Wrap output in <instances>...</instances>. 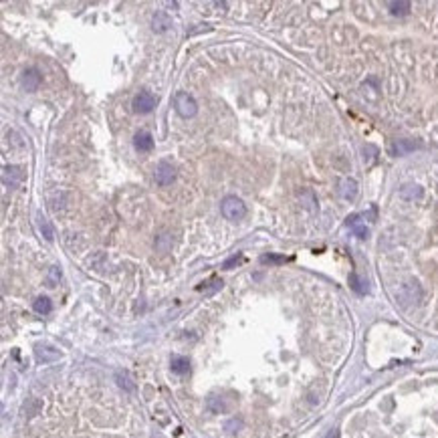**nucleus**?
Segmentation results:
<instances>
[{
	"label": "nucleus",
	"instance_id": "nucleus-1",
	"mask_svg": "<svg viewBox=\"0 0 438 438\" xmlns=\"http://www.w3.org/2000/svg\"><path fill=\"white\" fill-rule=\"evenodd\" d=\"M220 208H222V214L228 218V220H241V218H244V214H246L244 202L237 196H226L222 200Z\"/></svg>",
	"mask_w": 438,
	"mask_h": 438
},
{
	"label": "nucleus",
	"instance_id": "nucleus-2",
	"mask_svg": "<svg viewBox=\"0 0 438 438\" xmlns=\"http://www.w3.org/2000/svg\"><path fill=\"white\" fill-rule=\"evenodd\" d=\"M158 97L149 91H140L136 97H133V111L136 113H149L151 109L156 107Z\"/></svg>",
	"mask_w": 438,
	"mask_h": 438
},
{
	"label": "nucleus",
	"instance_id": "nucleus-3",
	"mask_svg": "<svg viewBox=\"0 0 438 438\" xmlns=\"http://www.w3.org/2000/svg\"><path fill=\"white\" fill-rule=\"evenodd\" d=\"M176 111L182 117H192V115H196L198 105H196L194 97L188 95V93H178L176 95Z\"/></svg>",
	"mask_w": 438,
	"mask_h": 438
},
{
	"label": "nucleus",
	"instance_id": "nucleus-4",
	"mask_svg": "<svg viewBox=\"0 0 438 438\" xmlns=\"http://www.w3.org/2000/svg\"><path fill=\"white\" fill-rule=\"evenodd\" d=\"M154 178H156V182L160 184V186H170V184L174 182V178H176L174 166H172V164H168V162H160V164L156 166Z\"/></svg>",
	"mask_w": 438,
	"mask_h": 438
},
{
	"label": "nucleus",
	"instance_id": "nucleus-5",
	"mask_svg": "<svg viewBox=\"0 0 438 438\" xmlns=\"http://www.w3.org/2000/svg\"><path fill=\"white\" fill-rule=\"evenodd\" d=\"M418 147H420V144L414 140H394L390 146V154L392 156H408L412 151H416Z\"/></svg>",
	"mask_w": 438,
	"mask_h": 438
},
{
	"label": "nucleus",
	"instance_id": "nucleus-6",
	"mask_svg": "<svg viewBox=\"0 0 438 438\" xmlns=\"http://www.w3.org/2000/svg\"><path fill=\"white\" fill-rule=\"evenodd\" d=\"M23 178H24V174H23L21 168H16V166H4V170H2V182H4V186L16 188L23 182Z\"/></svg>",
	"mask_w": 438,
	"mask_h": 438
},
{
	"label": "nucleus",
	"instance_id": "nucleus-7",
	"mask_svg": "<svg viewBox=\"0 0 438 438\" xmlns=\"http://www.w3.org/2000/svg\"><path fill=\"white\" fill-rule=\"evenodd\" d=\"M345 224H347V226H349V228L353 230V234H356L358 239H367L369 230H367L365 222L362 220V214H351V216H347Z\"/></svg>",
	"mask_w": 438,
	"mask_h": 438
},
{
	"label": "nucleus",
	"instance_id": "nucleus-8",
	"mask_svg": "<svg viewBox=\"0 0 438 438\" xmlns=\"http://www.w3.org/2000/svg\"><path fill=\"white\" fill-rule=\"evenodd\" d=\"M21 83H23V87L26 91H37L39 85H41V73L37 69H28V71L23 73V81Z\"/></svg>",
	"mask_w": 438,
	"mask_h": 438
},
{
	"label": "nucleus",
	"instance_id": "nucleus-9",
	"mask_svg": "<svg viewBox=\"0 0 438 438\" xmlns=\"http://www.w3.org/2000/svg\"><path fill=\"white\" fill-rule=\"evenodd\" d=\"M133 146H136L138 151H149L154 147V138H151V133H147V131H140L138 136L133 138Z\"/></svg>",
	"mask_w": 438,
	"mask_h": 438
},
{
	"label": "nucleus",
	"instance_id": "nucleus-10",
	"mask_svg": "<svg viewBox=\"0 0 438 438\" xmlns=\"http://www.w3.org/2000/svg\"><path fill=\"white\" fill-rule=\"evenodd\" d=\"M340 194H341L343 200H349V202L356 200V196H358V182L351 180V178L343 180L341 182V188H340Z\"/></svg>",
	"mask_w": 438,
	"mask_h": 438
},
{
	"label": "nucleus",
	"instance_id": "nucleus-11",
	"mask_svg": "<svg viewBox=\"0 0 438 438\" xmlns=\"http://www.w3.org/2000/svg\"><path fill=\"white\" fill-rule=\"evenodd\" d=\"M170 365H172V372L178 374V376H184V374L190 372V362H188V358L174 356L172 362H170Z\"/></svg>",
	"mask_w": 438,
	"mask_h": 438
},
{
	"label": "nucleus",
	"instance_id": "nucleus-12",
	"mask_svg": "<svg viewBox=\"0 0 438 438\" xmlns=\"http://www.w3.org/2000/svg\"><path fill=\"white\" fill-rule=\"evenodd\" d=\"M37 226H39V232L43 234V237H45L47 241H53V239H55V230H53L50 222L47 220V218H45L43 214L37 216Z\"/></svg>",
	"mask_w": 438,
	"mask_h": 438
},
{
	"label": "nucleus",
	"instance_id": "nucleus-13",
	"mask_svg": "<svg viewBox=\"0 0 438 438\" xmlns=\"http://www.w3.org/2000/svg\"><path fill=\"white\" fill-rule=\"evenodd\" d=\"M349 287L356 291L358 295H365L367 293V283L360 277V275H356V273H351L349 275Z\"/></svg>",
	"mask_w": 438,
	"mask_h": 438
},
{
	"label": "nucleus",
	"instance_id": "nucleus-14",
	"mask_svg": "<svg viewBox=\"0 0 438 438\" xmlns=\"http://www.w3.org/2000/svg\"><path fill=\"white\" fill-rule=\"evenodd\" d=\"M388 8L394 16H406L410 12V2L408 0H400V2H388Z\"/></svg>",
	"mask_w": 438,
	"mask_h": 438
},
{
	"label": "nucleus",
	"instance_id": "nucleus-15",
	"mask_svg": "<svg viewBox=\"0 0 438 438\" xmlns=\"http://www.w3.org/2000/svg\"><path fill=\"white\" fill-rule=\"evenodd\" d=\"M400 196H402L404 200H416V198L422 196V188L416 186V184H408V186H404V188L400 190Z\"/></svg>",
	"mask_w": 438,
	"mask_h": 438
},
{
	"label": "nucleus",
	"instance_id": "nucleus-16",
	"mask_svg": "<svg viewBox=\"0 0 438 438\" xmlns=\"http://www.w3.org/2000/svg\"><path fill=\"white\" fill-rule=\"evenodd\" d=\"M32 307H35V311L41 313V315H47V313H50V309H53L49 297H37L35 303H32Z\"/></svg>",
	"mask_w": 438,
	"mask_h": 438
},
{
	"label": "nucleus",
	"instance_id": "nucleus-17",
	"mask_svg": "<svg viewBox=\"0 0 438 438\" xmlns=\"http://www.w3.org/2000/svg\"><path fill=\"white\" fill-rule=\"evenodd\" d=\"M37 358L41 362H49V360H57L59 358V351L53 349V347H37Z\"/></svg>",
	"mask_w": 438,
	"mask_h": 438
},
{
	"label": "nucleus",
	"instance_id": "nucleus-18",
	"mask_svg": "<svg viewBox=\"0 0 438 438\" xmlns=\"http://www.w3.org/2000/svg\"><path fill=\"white\" fill-rule=\"evenodd\" d=\"M168 26H170V19L164 14V12H160V14H156V19H154V30L156 32H164Z\"/></svg>",
	"mask_w": 438,
	"mask_h": 438
},
{
	"label": "nucleus",
	"instance_id": "nucleus-19",
	"mask_svg": "<svg viewBox=\"0 0 438 438\" xmlns=\"http://www.w3.org/2000/svg\"><path fill=\"white\" fill-rule=\"evenodd\" d=\"M115 380H117V384H120L122 388H125V390H133V388H136L133 380H131L125 372H117V374H115Z\"/></svg>",
	"mask_w": 438,
	"mask_h": 438
},
{
	"label": "nucleus",
	"instance_id": "nucleus-20",
	"mask_svg": "<svg viewBox=\"0 0 438 438\" xmlns=\"http://www.w3.org/2000/svg\"><path fill=\"white\" fill-rule=\"evenodd\" d=\"M265 265L268 263V265H281V263H287L289 259L287 257H279V255H265L263 259H261Z\"/></svg>",
	"mask_w": 438,
	"mask_h": 438
},
{
	"label": "nucleus",
	"instance_id": "nucleus-21",
	"mask_svg": "<svg viewBox=\"0 0 438 438\" xmlns=\"http://www.w3.org/2000/svg\"><path fill=\"white\" fill-rule=\"evenodd\" d=\"M61 279V271L57 267H50V273H49V285L50 287H55V283Z\"/></svg>",
	"mask_w": 438,
	"mask_h": 438
},
{
	"label": "nucleus",
	"instance_id": "nucleus-22",
	"mask_svg": "<svg viewBox=\"0 0 438 438\" xmlns=\"http://www.w3.org/2000/svg\"><path fill=\"white\" fill-rule=\"evenodd\" d=\"M208 285H210V287H204L206 293H214L216 289H220V287H222V281H220V279H212ZM204 289H202V291H204Z\"/></svg>",
	"mask_w": 438,
	"mask_h": 438
},
{
	"label": "nucleus",
	"instance_id": "nucleus-23",
	"mask_svg": "<svg viewBox=\"0 0 438 438\" xmlns=\"http://www.w3.org/2000/svg\"><path fill=\"white\" fill-rule=\"evenodd\" d=\"M241 261H243V257H241V255H234L232 259H228V261L224 263V268H232L234 265H239Z\"/></svg>",
	"mask_w": 438,
	"mask_h": 438
},
{
	"label": "nucleus",
	"instance_id": "nucleus-24",
	"mask_svg": "<svg viewBox=\"0 0 438 438\" xmlns=\"http://www.w3.org/2000/svg\"><path fill=\"white\" fill-rule=\"evenodd\" d=\"M325 438H340V430H338V428H333V430H329Z\"/></svg>",
	"mask_w": 438,
	"mask_h": 438
}]
</instances>
